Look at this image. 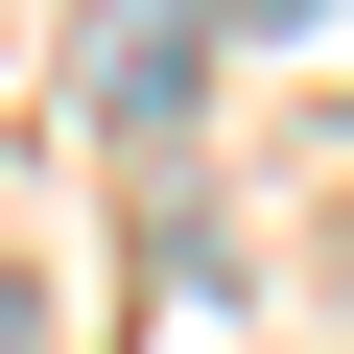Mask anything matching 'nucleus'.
I'll list each match as a JSON object with an SVG mask.
<instances>
[{"label":"nucleus","mask_w":354,"mask_h":354,"mask_svg":"<svg viewBox=\"0 0 354 354\" xmlns=\"http://www.w3.org/2000/svg\"><path fill=\"white\" fill-rule=\"evenodd\" d=\"M71 95H95V142H165V118L213 95V24H189V0H95V48H71Z\"/></svg>","instance_id":"f257e3e1"},{"label":"nucleus","mask_w":354,"mask_h":354,"mask_svg":"<svg viewBox=\"0 0 354 354\" xmlns=\"http://www.w3.org/2000/svg\"><path fill=\"white\" fill-rule=\"evenodd\" d=\"M0 354H71V330H48V283H24V260H0Z\"/></svg>","instance_id":"f03ea898"},{"label":"nucleus","mask_w":354,"mask_h":354,"mask_svg":"<svg viewBox=\"0 0 354 354\" xmlns=\"http://www.w3.org/2000/svg\"><path fill=\"white\" fill-rule=\"evenodd\" d=\"M189 24H307V0H189Z\"/></svg>","instance_id":"7ed1b4c3"}]
</instances>
